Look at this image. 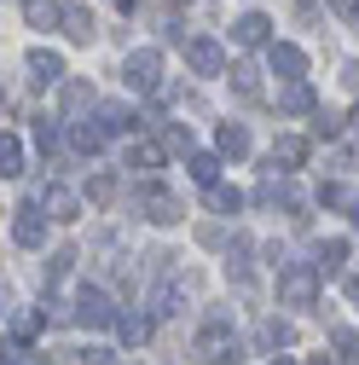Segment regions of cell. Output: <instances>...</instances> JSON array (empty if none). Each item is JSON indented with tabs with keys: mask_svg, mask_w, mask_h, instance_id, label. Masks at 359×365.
<instances>
[{
	"mask_svg": "<svg viewBox=\"0 0 359 365\" xmlns=\"http://www.w3.org/2000/svg\"><path fill=\"white\" fill-rule=\"evenodd\" d=\"M279 296L290 307H313V296H319V272H313V267H284L279 272Z\"/></svg>",
	"mask_w": 359,
	"mask_h": 365,
	"instance_id": "1",
	"label": "cell"
},
{
	"mask_svg": "<svg viewBox=\"0 0 359 365\" xmlns=\"http://www.w3.org/2000/svg\"><path fill=\"white\" fill-rule=\"evenodd\" d=\"M140 215L157 220V226H174V220H180V203H174L162 186H145V192H140Z\"/></svg>",
	"mask_w": 359,
	"mask_h": 365,
	"instance_id": "2",
	"label": "cell"
},
{
	"mask_svg": "<svg viewBox=\"0 0 359 365\" xmlns=\"http://www.w3.org/2000/svg\"><path fill=\"white\" fill-rule=\"evenodd\" d=\"M227 354H238V342H232V331H227V325H209V331L197 336V359H209V365H214V359H227Z\"/></svg>",
	"mask_w": 359,
	"mask_h": 365,
	"instance_id": "3",
	"label": "cell"
},
{
	"mask_svg": "<svg viewBox=\"0 0 359 365\" xmlns=\"http://www.w3.org/2000/svg\"><path fill=\"white\" fill-rule=\"evenodd\" d=\"M76 307H81V313H76L81 325H110V319H116V307H110V296H105V290H81V302H76Z\"/></svg>",
	"mask_w": 359,
	"mask_h": 365,
	"instance_id": "4",
	"label": "cell"
},
{
	"mask_svg": "<svg viewBox=\"0 0 359 365\" xmlns=\"http://www.w3.org/2000/svg\"><path fill=\"white\" fill-rule=\"evenodd\" d=\"M12 232H18V244H24V250H35V244H47V220H41V209H18Z\"/></svg>",
	"mask_w": 359,
	"mask_h": 365,
	"instance_id": "5",
	"label": "cell"
},
{
	"mask_svg": "<svg viewBox=\"0 0 359 365\" xmlns=\"http://www.w3.org/2000/svg\"><path fill=\"white\" fill-rule=\"evenodd\" d=\"M186 58H192V70H197V76H220V64H227L214 41H192V47H186Z\"/></svg>",
	"mask_w": 359,
	"mask_h": 365,
	"instance_id": "6",
	"label": "cell"
},
{
	"mask_svg": "<svg viewBox=\"0 0 359 365\" xmlns=\"http://www.w3.org/2000/svg\"><path fill=\"white\" fill-rule=\"evenodd\" d=\"M266 58H273V70H279L284 81H301V70H307V58H301V47H284V41H279V47L266 53Z\"/></svg>",
	"mask_w": 359,
	"mask_h": 365,
	"instance_id": "7",
	"label": "cell"
},
{
	"mask_svg": "<svg viewBox=\"0 0 359 365\" xmlns=\"http://www.w3.org/2000/svg\"><path fill=\"white\" fill-rule=\"evenodd\" d=\"M342 261H348V238H331V244L319 250V261H313V272H319V279H336Z\"/></svg>",
	"mask_w": 359,
	"mask_h": 365,
	"instance_id": "8",
	"label": "cell"
},
{
	"mask_svg": "<svg viewBox=\"0 0 359 365\" xmlns=\"http://www.w3.org/2000/svg\"><path fill=\"white\" fill-rule=\"evenodd\" d=\"M266 163H273V168H279V163H284V168H301V163H307V140H296V133H284V140L273 145V157H266Z\"/></svg>",
	"mask_w": 359,
	"mask_h": 365,
	"instance_id": "9",
	"label": "cell"
},
{
	"mask_svg": "<svg viewBox=\"0 0 359 365\" xmlns=\"http://www.w3.org/2000/svg\"><path fill=\"white\" fill-rule=\"evenodd\" d=\"M128 87H157V53H133L128 58Z\"/></svg>",
	"mask_w": 359,
	"mask_h": 365,
	"instance_id": "10",
	"label": "cell"
},
{
	"mask_svg": "<svg viewBox=\"0 0 359 365\" xmlns=\"http://www.w3.org/2000/svg\"><path fill=\"white\" fill-rule=\"evenodd\" d=\"M41 197H47V215H53V220H76V209H81V203H76L64 186H47Z\"/></svg>",
	"mask_w": 359,
	"mask_h": 365,
	"instance_id": "11",
	"label": "cell"
},
{
	"mask_svg": "<svg viewBox=\"0 0 359 365\" xmlns=\"http://www.w3.org/2000/svg\"><path fill=\"white\" fill-rule=\"evenodd\" d=\"M266 29H273V24H266L261 12H249V18H238V29H232V35L244 41V47H261V41H266Z\"/></svg>",
	"mask_w": 359,
	"mask_h": 365,
	"instance_id": "12",
	"label": "cell"
},
{
	"mask_svg": "<svg viewBox=\"0 0 359 365\" xmlns=\"http://www.w3.org/2000/svg\"><path fill=\"white\" fill-rule=\"evenodd\" d=\"M29 70H35V81H58L64 76V58L58 53H29Z\"/></svg>",
	"mask_w": 359,
	"mask_h": 365,
	"instance_id": "13",
	"label": "cell"
},
{
	"mask_svg": "<svg viewBox=\"0 0 359 365\" xmlns=\"http://www.w3.org/2000/svg\"><path fill=\"white\" fill-rule=\"evenodd\" d=\"M58 18H64V29H70V41H93V18H87L81 6H64Z\"/></svg>",
	"mask_w": 359,
	"mask_h": 365,
	"instance_id": "14",
	"label": "cell"
},
{
	"mask_svg": "<svg viewBox=\"0 0 359 365\" xmlns=\"http://www.w3.org/2000/svg\"><path fill=\"white\" fill-rule=\"evenodd\" d=\"M279 105H284V110H313V93H307V81H290L284 93H279Z\"/></svg>",
	"mask_w": 359,
	"mask_h": 365,
	"instance_id": "15",
	"label": "cell"
},
{
	"mask_svg": "<svg viewBox=\"0 0 359 365\" xmlns=\"http://www.w3.org/2000/svg\"><path fill=\"white\" fill-rule=\"evenodd\" d=\"M24 12H29V24H35V29H53V24H58V6H53V0H29Z\"/></svg>",
	"mask_w": 359,
	"mask_h": 365,
	"instance_id": "16",
	"label": "cell"
},
{
	"mask_svg": "<svg viewBox=\"0 0 359 365\" xmlns=\"http://www.w3.org/2000/svg\"><path fill=\"white\" fill-rule=\"evenodd\" d=\"M220 151H227V157H244V151H249V133L227 122V128H220Z\"/></svg>",
	"mask_w": 359,
	"mask_h": 365,
	"instance_id": "17",
	"label": "cell"
},
{
	"mask_svg": "<svg viewBox=\"0 0 359 365\" xmlns=\"http://www.w3.org/2000/svg\"><path fill=\"white\" fill-rule=\"evenodd\" d=\"M18 163H24V151H18V140H12V133H0V174H24Z\"/></svg>",
	"mask_w": 359,
	"mask_h": 365,
	"instance_id": "18",
	"label": "cell"
},
{
	"mask_svg": "<svg viewBox=\"0 0 359 365\" xmlns=\"http://www.w3.org/2000/svg\"><path fill=\"white\" fill-rule=\"evenodd\" d=\"M214 174H220V163H214L209 151H197V157H192V180H197V186H214Z\"/></svg>",
	"mask_w": 359,
	"mask_h": 365,
	"instance_id": "19",
	"label": "cell"
},
{
	"mask_svg": "<svg viewBox=\"0 0 359 365\" xmlns=\"http://www.w3.org/2000/svg\"><path fill=\"white\" fill-rule=\"evenodd\" d=\"M209 203H214L220 215H238V209H244V197H238L232 186H214V192H209Z\"/></svg>",
	"mask_w": 359,
	"mask_h": 365,
	"instance_id": "20",
	"label": "cell"
},
{
	"mask_svg": "<svg viewBox=\"0 0 359 365\" xmlns=\"http://www.w3.org/2000/svg\"><path fill=\"white\" fill-rule=\"evenodd\" d=\"M145 336H151V319L128 313V319H122V342H145Z\"/></svg>",
	"mask_w": 359,
	"mask_h": 365,
	"instance_id": "21",
	"label": "cell"
},
{
	"mask_svg": "<svg viewBox=\"0 0 359 365\" xmlns=\"http://www.w3.org/2000/svg\"><path fill=\"white\" fill-rule=\"evenodd\" d=\"M232 87H238L244 99H255V93H261V81H255V70H249V64H238V70H232Z\"/></svg>",
	"mask_w": 359,
	"mask_h": 365,
	"instance_id": "22",
	"label": "cell"
},
{
	"mask_svg": "<svg viewBox=\"0 0 359 365\" xmlns=\"http://www.w3.org/2000/svg\"><path fill=\"white\" fill-rule=\"evenodd\" d=\"M336 354H342V365H359V336L353 331H336Z\"/></svg>",
	"mask_w": 359,
	"mask_h": 365,
	"instance_id": "23",
	"label": "cell"
},
{
	"mask_svg": "<svg viewBox=\"0 0 359 365\" xmlns=\"http://www.w3.org/2000/svg\"><path fill=\"white\" fill-rule=\"evenodd\" d=\"M128 163H133V168H157V163H162V151H157V145H133V151H128Z\"/></svg>",
	"mask_w": 359,
	"mask_h": 365,
	"instance_id": "24",
	"label": "cell"
},
{
	"mask_svg": "<svg viewBox=\"0 0 359 365\" xmlns=\"http://www.w3.org/2000/svg\"><path fill=\"white\" fill-rule=\"evenodd\" d=\"M76 145L81 151H99L105 145V128H76Z\"/></svg>",
	"mask_w": 359,
	"mask_h": 365,
	"instance_id": "25",
	"label": "cell"
},
{
	"mask_svg": "<svg viewBox=\"0 0 359 365\" xmlns=\"http://www.w3.org/2000/svg\"><path fill=\"white\" fill-rule=\"evenodd\" d=\"M168 145L174 151H192V128H168Z\"/></svg>",
	"mask_w": 359,
	"mask_h": 365,
	"instance_id": "26",
	"label": "cell"
},
{
	"mask_svg": "<svg viewBox=\"0 0 359 365\" xmlns=\"http://www.w3.org/2000/svg\"><path fill=\"white\" fill-rule=\"evenodd\" d=\"M41 331V313H18V336H35Z\"/></svg>",
	"mask_w": 359,
	"mask_h": 365,
	"instance_id": "27",
	"label": "cell"
},
{
	"mask_svg": "<svg viewBox=\"0 0 359 365\" xmlns=\"http://www.w3.org/2000/svg\"><path fill=\"white\" fill-rule=\"evenodd\" d=\"M331 6H336L342 18H353V12H359V0H331Z\"/></svg>",
	"mask_w": 359,
	"mask_h": 365,
	"instance_id": "28",
	"label": "cell"
},
{
	"mask_svg": "<svg viewBox=\"0 0 359 365\" xmlns=\"http://www.w3.org/2000/svg\"><path fill=\"white\" fill-rule=\"evenodd\" d=\"M348 296H353V302H359V279H348Z\"/></svg>",
	"mask_w": 359,
	"mask_h": 365,
	"instance_id": "29",
	"label": "cell"
},
{
	"mask_svg": "<svg viewBox=\"0 0 359 365\" xmlns=\"http://www.w3.org/2000/svg\"><path fill=\"white\" fill-rule=\"evenodd\" d=\"M307 365H331V359H325V354H313V359H307Z\"/></svg>",
	"mask_w": 359,
	"mask_h": 365,
	"instance_id": "30",
	"label": "cell"
},
{
	"mask_svg": "<svg viewBox=\"0 0 359 365\" xmlns=\"http://www.w3.org/2000/svg\"><path fill=\"white\" fill-rule=\"evenodd\" d=\"M353 220H359V203H353Z\"/></svg>",
	"mask_w": 359,
	"mask_h": 365,
	"instance_id": "31",
	"label": "cell"
}]
</instances>
